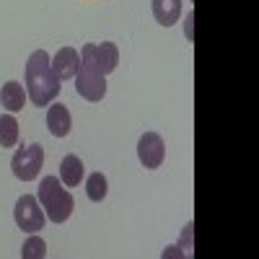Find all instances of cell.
Here are the masks:
<instances>
[{"label":"cell","instance_id":"obj_2","mask_svg":"<svg viewBox=\"0 0 259 259\" xmlns=\"http://www.w3.org/2000/svg\"><path fill=\"white\" fill-rule=\"evenodd\" d=\"M36 200H39L41 210H45V215L52 223H57V226H62L65 221L70 218L73 205H75L73 194L62 187V182L57 177H45V179H41Z\"/></svg>","mask_w":259,"mask_h":259},{"label":"cell","instance_id":"obj_14","mask_svg":"<svg viewBox=\"0 0 259 259\" xmlns=\"http://www.w3.org/2000/svg\"><path fill=\"white\" fill-rule=\"evenodd\" d=\"M106 192H109V187H106V177L101 174V171L89 174V179H85V194H89V200L91 202H101L106 197Z\"/></svg>","mask_w":259,"mask_h":259},{"label":"cell","instance_id":"obj_12","mask_svg":"<svg viewBox=\"0 0 259 259\" xmlns=\"http://www.w3.org/2000/svg\"><path fill=\"white\" fill-rule=\"evenodd\" d=\"M83 174H85V166L78 156H65L62 163H60V179L65 187H78L83 182Z\"/></svg>","mask_w":259,"mask_h":259},{"label":"cell","instance_id":"obj_11","mask_svg":"<svg viewBox=\"0 0 259 259\" xmlns=\"http://www.w3.org/2000/svg\"><path fill=\"white\" fill-rule=\"evenodd\" d=\"M153 16L161 26H174L182 16V0H153Z\"/></svg>","mask_w":259,"mask_h":259},{"label":"cell","instance_id":"obj_3","mask_svg":"<svg viewBox=\"0 0 259 259\" xmlns=\"http://www.w3.org/2000/svg\"><path fill=\"white\" fill-rule=\"evenodd\" d=\"M75 91L85 101H101L106 96V75L96 68L89 45H83L80 65H78V73H75Z\"/></svg>","mask_w":259,"mask_h":259},{"label":"cell","instance_id":"obj_9","mask_svg":"<svg viewBox=\"0 0 259 259\" xmlns=\"http://www.w3.org/2000/svg\"><path fill=\"white\" fill-rule=\"evenodd\" d=\"M70 127H73V119H70V112L65 104H50L47 109V130L55 135V138H65L70 135Z\"/></svg>","mask_w":259,"mask_h":259},{"label":"cell","instance_id":"obj_1","mask_svg":"<svg viewBox=\"0 0 259 259\" xmlns=\"http://www.w3.org/2000/svg\"><path fill=\"white\" fill-rule=\"evenodd\" d=\"M26 96L34 106H50L60 96V78L52 70V60L45 50L31 52L26 62Z\"/></svg>","mask_w":259,"mask_h":259},{"label":"cell","instance_id":"obj_13","mask_svg":"<svg viewBox=\"0 0 259 259\" xmlns=\"http://www.w3.org/2000/svg\"><path fill=\"white\" fill-rule=\"evenodd\" d=\"M18 143V122L13 114L0 117V148H13Z\"/></svg>","mask_w":259,"mask_h":259},{"label":"cell","instance_id":"obj_8","mask_svg":"<svg viewBox=\"0 0 259 259\" xmlns=\"http://www.w3.org/2000/svg\"><path fill=\"white\" fill-rule=\"evenodd\" d=\"M91 50V57L96 62V68L104 73V75H109L117 70V65H119V50L114 41H101V45H89Z\"/></svg>","mask_w":259,"mask_h":259},{"label":"cell","instance_id":"obj_15","mask_svg":"<svg viewBox=\"0 0 259 259\" xmlns=\"http://www.w3.org/2000/svg\"><path fill=\"white\" fill-rule=\"evenodd\" d=\"M45 254H47V244L41 241L39 236H29L24 249H21V256H24V259H41Z\"/></svg>","mask_w":259,"mask_h":259},{"label":"cell","instance_id":"obj_7","mask_svg":"<svg viewBox=\"0 0 259 259\" xmlns=\"http://www.w3.org/2000/svg\"><path fill=\"white\" fill-rule=\"evenodd\" d=\"M78 65H80V52L73 47H62L57 50V55L52 57V70L60 80H70L78 73Z\"/></svg>","mask_w":259,"mask_h":259},{"label":"cell","instance_id":"obj_6","mask_svg":"<svg viewBox=\"0 0 259 259\" xmlns=\"http://www.w3.org/2000/svg\"><path fill=\"white\" fill-rule=\"evenodd\" d=\"M138 158L145 168H158L166 158V145L158 133H145L138 140Z\"/></svg>","mask_w":259,"mask_h":259},{"label":"cell","instance_id":"obj_5","mask_svg":"<svg viewBox=\"0 0 259 259\" xmlns=\"http://www.w3.org/2000/svg\"><path fill=\"white\" fill-rule=\"evenodd\" d=\"M13 218H16V226L21 231L36 233V231L45 228L47 215H45V210H41V205H39V200L34 197V194H21L16 207H13Z\"/></svg>","mask_w":259,"mask_h":259},{"label":"cell","instance_id":"obj_4","mask_svg":"<svg viewBox=\"0 0 259 259\" xmlns=\"http://www.w3.org/2000/svg\"><path fill=\"white\" fill-rule=\"evenodd\" d=\"M41 163H45V148L36 145V143H29V145H21L13 153L11 168H13L16 179L34 182L39 177V171H41Z\"/></svg>","mask_w":259,"mask_h":259},{"label":"cell","instance_id":"obj_10","mask_svg":"<svg viewBox=\"0 0 259 259\" xmlns=\"http://www.w3.org/2000/svg\"><path fill=\"white\" fill-rule=\"evenodd\" d=\"M0 104H3L11 114L21 112L26 106V89L18 80H8L3 89H0Z\"/></svg>","mask_w":259,"mask_h":259}]
</instances>
